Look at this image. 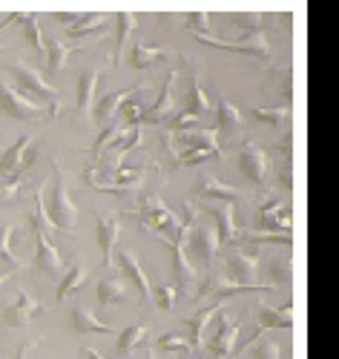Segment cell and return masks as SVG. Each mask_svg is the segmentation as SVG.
I'll list each match as a JSON object with an SVG mask.
<instances>
[{
  "mask_svg": "<svg viewBox=\"0 0 339 359\" xmlns=\"http://www.w3.org/2000/svg\"><path fill=\"white\" fill-rule=\"evenodd\" d=\"M0 69H6L18 81V86L23 89V95L29 93V95H32V101L38 98V101L49 104V118H58V112H60V93L41 75V69L29 67L26 61H20V57H18V61H15V57H6V61L0 64Z\"/></svg>",
  "mask_w": 339,
  "mask_h": 359,
  "instance_id": "cell-1",
  "label": "cell"
},
{
  "mask_svg": "<svg viewBox=\"0 0 339 359\" xmlns=\"http://www.w3.org/2000/svg\"><path fill=\"white\" fill-rule=\"evenodd\" d=\"M52 170H55V190L49 196V204H46V213H49V222L55 230H64V233H75L78 227V207L69 196V187H67V178H64V170L60 164L52 158Z\"/></svg>",
  "mask_w": 339,
  "mask_h": 359,
  "instance_id": "cell-2",
  "label": "cell"
},
{
  "mask_svg": "<svg viewBox=\"0 0 339 359\" xmlns=\"http://www.w3.org/2000/svg\"><path fill=\"white\" fill-rule=\"evenodd\" d=\"M0 112L9 118H18V121H26V124H38L44 118H49V109H44L38 101L23 95L20 89H15L4 78H0Z\"/></svg>",
  "mask_w": 339,
  "mask_h": 359,
  "instance_id": "cell-3",
  "label": "cell"
},
{
  "mask_svg": "<svg viewBox=\"0 0 339 359\" xmlns=\"http://www.w3.org/2000/svg\"><path fill=\"white\" fill-rule=\"evenodd\" d=\"M29 224H32V230H35V259H32V264H35V276H41V279H58L60 271H64L60 253L55 250V245H52V238H49L46 227H44L32 213H29Z\"/></svg>",
  "mask_w": 339,
  "mask_h": 359,
  "instance_id": "cell-4",
  "label": "cell"
},
{
  "mask_svg": "<svg viewBox=\"0 0 339 359\" xmlns=\"http://www.w3.org/2000/svg\"><path fill=\"white\" fill-rule=\"evenodd\" d=\"M187 248H184V253H187V259L201 267H210L215 253H219L222 242H219V233H215V224H193L187 242H184Z\"/></svg>",
  "mask_w": 339,
  "mask_h": 359,
  "instance_id": "cell-5",
  "label": "cell"
},
{
  "mask_svg": "<svg viewBox=\"0 0 339 359\" xmlns=\"http://www.w3.org/2000/svg\"><path fill=\"white\" fill-rule=\"evenodd\" d=\"M167 250L173 253V279H175V290L184 299H199L201 296V276L193 267V262L184 253V245L175 242H164Z\"/></svg>",
  "mask_w": 339,
  "mask_h": 359,
  "instance_id": "cell-6",
  "label": "cell"
},
{
  "mask_svg": "<svg viewBox=\"0 0 339 359\" xmlns=\"http://www.w3.org/2000/svg\"><path fill=\"white\" fill-rule=\"evenodd\" d=\"M38 158V144L35 135H20L9 149H4L0 156V178H12V175H23Z\"/></svg>",
  "mask_w": 339,
  "mask_h": 359,
  "instance_id": "cell-7",
  "label": "cell"
},
{
  "mask_svg": "<svg viewBox=\"0 0 339 359\" xmlns=\"http://www.w3.org/2000/svg\"><path fill=\"white\" fill-rule=\"evenodd\" d=\"M256 276H259V256L233 248L225 262V279H230L233 285H256Z\"/></svg>",
  "mask_w": 339,
  "mask_h": 359,
  "instance_id": "cell-8",
  "label": "cell"
},
{
  "mask_svg": "<svg viewBox=\"0 0 339 359\" xmlns=\"http://www.w3.org/2000/svg\"><path fill=\"white\" fill-rule=\"evenodd\" d=\"M115 262H118L121 271H124L127 282L135 287V293L141 296V302H144V305H156V302H152V287H149V279H147V273L141 271V262H138L135 250H130V248H121Z\"/></svg>",
  "mask_w": 339,
  "mask_h": 359,
  "instance_id": "cell-9",
  "label": "cell"
},
{
  "mask_svg": "<svg viewBox=\"0 0 339 359\" xmlns=\"http://www.w3.org/2000/svg\"><path fill=\"white\" fill-rule=\"evenodd\" d=\"M38 313H44V305L38 302V299H32L23 287H18V302L15 305H6L4 308V325L12 327V331H18V327H29V322H32Z\"/></svg>",
  "mask_w": 339,
  "mask_h": 359,
  "instance_id": "cell-10",
  "label": "cell"
},
{
  "mask_svg": "<svg viewBox=\"0 0 339 359\" xmlns=\"http://www.w3.org/2000/svg\"><path fill=\"white\" fill-rule=\"evenodd\" d=\"M239 172L248 178V184L253 187H265L267 184V156L259 147L244 144L239 149Z\"/></svg>",
  "mask_w": 339,
  "mask_h": 359,
  "instance_id": "cell-11",
  "label": "cell"
},
{
  "mask_svg": "<svg viewBox=\"0 0 339 359\" xmlns=\"http://www.w3.org/2000/svg\"><path fill=\"white\" fill-rule=\"evenodd\" d=\"M259 233H282V236H291L293 230V213L288 207H282L279 201H265L262 210H259V222H256Z\"/></svg>",
  "mask_w": 339,
  "mask_h": 359,
  "instance_id": "cell-12",
  "label": "cell"
},
{
  "mask_svg": "<svg viewBox=\"0 0 339 359\" xmlns=\"http://www.w3.org/2000/svg\"><path fill=\"white\" fill-rule=\"evenodd\" d=\"M236 334H239V325L227 316V313H215V331L210 334V339L204 342V348L213 353V356H230L233 353V342H236Z\"/></svg>",
  "mask_w": 339,
  "mask_h": 359,
  "instance_id": "cell-13",
  "label": "cell"
},
{
  "mask_svg": "<svg viewBox=\"0 0 339 359\" xmlns=\"http://www.w3.org/2000/svg\"><path fill=\"white\" fill-rule=\"evenodd\" d=\"M201 43H210V46H219V49H230V52H239V55H256V57H267V41H265V32H256V35H239L236 41H219L213 35H201L196 38Z\"/></svg>",
  "mask_w": 339,
  "mask_h": 359,
  "instance_id": "cell-14",
  "label": "cell"
},
{
  "mask_svg": "<svg viewBox=\"0 0 339 359\" xmlns=\"http://www.w3.org/2000/svg\"><path fill=\"white\" fill-rule=\"evenodd\" d=\"M178 144L184 149H201V153H210L213 158H222V149H219V130H201L193 127L187 133H178Z\"/></svg>",
  "mask_w": 339,
  "mask_h": 359,
  "instance_id": "cell-15",
  "label": "cell"
},
{
  "mask_svg": "<svg viewBox=\"0 0 339 359\" xmlns=\"http://www.w3.org/2000/svg\"><path fill=\"white\" fill-rule=\"evenodd\" d=\"M98 75H101V69H98V67L81 69V75H78V115H81V118H86V121L92 118V109H95Z\"/></svg>",
  "mask_w": 339,
  "mask_h": 359,
  "instance_id": "cell-16",
  "label": "cell"
},
{
  "mask_svg": "<svg viewBox=\"0 0 339 359\" xmlns=\"http://www.w3.org/2000/svg\"><path fill=\"white\" fill-rule=\"evenodd\" d=\"M130 296V282L121 276L118 271H107L98 282V302L104 308L109 305H118V302H124V299Z\"/></svg>",
  "mask_w": 339,
  "mask_h": 359,
  "instance_id": "cell-17",
  "label": "cell"
},
{
  "mask_svg": "<svg viewBox=\"0 0 339 359\" xmlns=\"http://www.w3.org/2000/svg\"><path fill=\"white\" fill-rule=\"evenodd\" d=\"M173 81H175V69H173V72H167L159 101H156V104H152V107L144 112V118H141L144 124H164L167 118L175 112V104H173Z\"/></svg>",
  "mask_w": 339,
  "mask_h": 359,
  "instance_id": "cell-18",
  "label": "cell"
},
{
  "mask_svg": "<svg viewBox=\"0 0 339 359\" xmlns=\"http://www.w3.org/2000/svg\"><path fill=\"white\" fill-rule=\"evenodd\" d=\"M118 236H121V219L118 216H98V248H101L107 271L115 264L112 262V253L118 248Z\"/></svg>",
  "mask_w": 339,
  "mask_h": 359,
  "instance_id": "cell-19",
  "label": "cell"
},
{
  "mask_svg": "<svg viewBox=\"0 0 339 359\" xmlns=\"http://www.w3.org/2000/svg\"><path fill=\"white\" fill-rule=\"evenodd\" d=\"M259 331H291L296 325V313H293V302L282 305V308H267V305H259Z\"/></svg>",
  "mask_w": 339,
  "mask_h": 359,
  "instance_id": "cell-20",
  "label": "cell"
},
{
  "mask_svg": "<svg viewBox=\"0 0 339 359\" xmlns=\"http://www.w3.org/2000/svg\"><path fill=\"white\" fill-rule=\"evenodd\" d=\"M267 279L273 287L291 290L296 285V271H293V256H279L267 264Z\"/></svg>",
  "mask_w": 339,
  "mask_h": 359,
  "instance_id": "cell-21",
  "label": "cell"
},
{
  "mask_svg": "<svg viewBox=\"0 0 339 359\" xmlns=\"http://www.w3.org/2000/svg\"><path fill=\"white\" fill-rule=\"evenodd\" d=\"M138 89H141V83H138V86H133V89H118V93H109V95H104L101 101H95V118H98L101 124H107L109 118L121 109V104L130 101V98H133V93H138Z\"/></svg>",
  "mask_w": 339,
  "mask_h": 359,
  "instance_id": "cell-22",
  "label": "cell"
},
{
  "mask_svg": "<svg viewBox=\"0 0 339 359\" xmlns=\"http://www.w3.org/2000/svg\"><path fill=\"white\" fill-rule=\"evenodd\" d=\"M213 224H215V233H219L222 245H236L239 230L233 222V204L230 201H225V207H219V210H213Z\"/></svg>",
  "mask_w": 339,
  "mask_h": 359,
  "instance_id": "cell-23",
  "label": "cell"
},
{
  "mask_svg": "<svg viewBox=\"0 0 339 359\" xmlns=\"http://www.w3.org/2000/svg\"><path fill=\"white\" fill-rule=\"evenodd\" d=\"M69 325H72L75 334H112V327L104 325V322H98L95 313L86 311V308H72Z\"/></svg>",
  "mask_w": 339,
  "mask_h": 359,
  "instance_id": "cell-24",
  "label": "cell"
},
{
  "mask_svg": "<svg viewBox=\"0 0 339 359\" xmlns=\"http://www.w3.org/2000/svg\"><path fill=\"white\" fill-rule=\"evenodd\" d=\"M230 23H233V29L239 35H256V32H262L267 23H273V18L267 20L262 12L248 9V12H230Z\"/></svg>",
  "mask_w": 339,
  "mask_h": 359,
  "instance_id": "cell-25",
  "label": "cell"
},
{
  "mask_svg": "<svg viewBox=\"0 0 339 359\" xmlns=\"http://www.w3.org/2000/svg\"><path fill=\"white\" fill-rule=\"evenodd\" d=\"M215 311H219V302H213L207 308H201L193 319H187V331H190V345L193 351H201L204 348V334H207V322L215 316Z\"/></svg>",
  "mask_w": 339,
  "mask_h": 359,
  "instance_id": "cell-26",
  "label": "cell"
},
{
  "mask_svg": "<svg viewBox=\"0 0 339 359\" xmlns=\"http://www.w3.org/2000/svg\"><path fill=\"white\" fill-rule=\"evenodd\" d=\"M239 353H241V359H279L282 348H279V342L270 339V337H256V339H251L248 345H244Z\"/></svg>",
  "mask_w": 339,
  "mask_h": 359,
  "instance_id": "cell-27",
  "label": "cell"
},
{
  "mask_svg": "<svg viewBox=\"0 0 339 359\" xmlns=\"http://www.w3.org/2000/svg\"><path fill=\"white\" fill-rule=\"evenodd\" d=\"M75 52V46L64 43V38H49L46 41V67L52 75H58L60 69H64L69 64V55Z\"/></svg>",
  "mask_w": 339,
  "mask_h": 359,
  "instance_id": "cell-28",
  "label": "cell"
},
{
  "mask_svg": "<svg viewBox=\"0 0 339 359\" xmlns=\"http://www.w3.org/2000/svg\"><path fill=\"white\" fill-rule=\"evenodd\" d=\"M115 23H118V41H115V67L121 64V57L127 55V43H130V35L135 32V15L133 12H118L115 15Z\"/></svg>",
  "mask_w": 339,
  "mask_h": 359,
  "instance_id": "cell-29",
  "label": "cell"
},
{
  "mask_svg": "<svg viewBox=\"0 0 339 359\" xmlns=\"http://www.w3.org/2000/svg\"><path fill=\"white\" fill-rule=\"evenodd\" d=\"M86 267L81 264V262H72V267H69V273L60 279V285H58V290H55V299L58 302H64L67 296H72V293H78L84 285H86Z\"/></svg>",
  "mask_w": 339,
  "mask_h": 359,
  "instance_id": "cell-30",
  "label": "cell"
},
{
  "mask_svg": "<svg viewBox=\"0 0 339 359\" xmlns=\"http://www.w3.org/2000/svg\"><path fill=\"white\" fill-rule=\"evenodd\" d=\"M215 115H219V133H225V138L239 135V130H241V112L227 98H222L219 104H215Z\"/></svg>",
  "mask_w": 339,
  "mask_h": 359,
  "instance_id": "cell-31",
  "label": "cell"
},
{
  "mask_svg": "<svg viewBox=\"0 0 339 359\" xmlns=\"http://www.w3.org/2000/svg\"><path fill=\"white\" fill-rule=\"evenodd\" d=\"M104 26H107V20H104L101 12H84V18H81L72 29H67L64 38L75 41V38H84V35H101V29H104Z\"/></svg>",
  "mask_w": 339,
  "mask_h": 359,
  "instance_id": "cell-32",
  "label": "cell"
},
{
  "mask_svg": "<svg viewBox=\"0 0 339 359\" xmlns=\"http://www.w3.org/2000/svg\"><path fill=\"white\" fill-rule=\"evenodd\" d=\"M251 115L256 118L262 127H267V130H282V127H288L293 112L285 109V107H256Z\"/></svg>",
  "mask_w": 339,
  "mask_h": 359,
  "instance_id": "cell-33",
  "label": "cell"
},
{
  "mask_svg": "<svg viewBox=\"0 0 339 359\" xmlns=\"http://www.w3.org/2000/svg\"><path fill=\"white\" fill-rule=\"evenodd\" d=\"M199 193L201 196H210V198H222V201H236L239 198V190L230 187V184H222L219 178H213V175H204L201 182H199Z\"/></svg>",
  "mask_w": 339,
  "mask_h": 359,
  "instance_id": "cell-34",
  "label": "cell"
},
{
  "mask_svg": "<svg viewBox=\"0 0 339 359\" xmlns=\"http://www.w3.org/2000/svg\"><path fill=\"white\" fill-rule=\"evenodd\" d=\"M184 104H187V107H184V112L193 115V118H201V115L213 112V104H210V98H207V93L201 89L199 81L190 83V93H187V101H184Z\"/></svg>",
  "mask_w": 339,
  "mask_h": 359,
  "instance_id": "cell-35",
  "label": "cell"
},
{
  "mask_svg": "<svg viewBox=\"0 0 339 359\" xmlns=\"http://www.w3.org/2000/svg\"><path fill=\"white\" fill-rule=\"evenodd\" d=\"M167 57V49H152V46H144V43H135L133 52H130V64L133 69H147L152 64H159Z\"/></svg>",
  "mask_w": 339,
  "mask_h": 359,
  "instance_id": "cell-36",
  "label": "cell"
},
{
  "mask_svg": "<svg viewBox=\"0 0 339 359\" xmlns=\"http://www.w3.org/2000/svg\"><path fill=\"white\" fill-rule=\"evenodd\" d=\"M144 337H147V327H144V325H127L124 331L118 334L115 351H118L121 356H130V353L135 351V345H141V342H144Z\"/></svg>",
  "mask_w": 339,
  "mask_h": 359,
  "instance_id": "cell-37",
  "label": "cell"
},
{
  "mask_svg": "<svg viewBox=\"0 0 339 359\" xmlns=\"http://www.w3.org/2000/svg\"><path fill=\"white\" fill-rule=\"evenodd\" d=\"M18 23L23 26L26 41L32 43L38 52H46V38H44V32H41V18H38V15H26V12H23Z\"/></svg>",
  "mask_w": 339,
  "mask_h": 359,
  "instance_id": "cell-38",
  "label": "cell"
},
{
  "mask_svg": "<svg viewBox=\"0 0 339 359\" xmlns=\"http://www.w3.org/2000/svg\"><path fill=\"white\" fill-rule=\"evenodd\" d=\"M12 236H15V227L9 222H0V259H4L12 271H18V267H23V262L12 253Z\"/></svg>",
  "mask_w": 339,
  "mask_h": 359,
  "instance_id": "cell-39",
  "label": "cell"
},
{
  "mask_svg": "<svg viewBox=\"0 0 339 359\" xmlns=\"http://www.w3.org/2000/svg\"><path fill=\"white\" fill-rule=\"evenodd\" d=\"M279 95L285 101V109H291L296 101V69L293 67L279 69Z\"/></svg>",
  "mask_w": 339,
  "mask_h": 359,
  "instance_id": "cell-40",
  "label": "cell"
},
{
  "mask_svg": "<svg viewBox=\"0 0 339 359\" xmlns=\"http://www.w3.org/2000/svg\"><path fill=\"white\" fill-rule=\"evenodd\" d=\"M156 348H159V351H167V353H184V356L193 353L190 339H184L181 334H164V337H159Z\"/></svg>",
  "mask_w": 339,
  "mask_h": 359,
  "instance_id": "cell-41",
  "label": "cell"
},
{
  "mask_svg": "<svg viewBox=\"0 0 339 359\" xmlns=\"http://www.w3.org/2000/svg\"><path fill=\"white\" fill-rule=\"evenodd\" d=\"M23 190V178L20 175H12V178H0V207L12 204Z\"/></svg>",
  "mask_w": 339,
  "mask_h": 359,
  "instance_id": "cell-42",
  "label": "cell"
},
{
  "mask_svg": "<svg viewBox=\"0 0 339 359\" xmlns=\"http://www.w3.org/2000/svg\"><path fill=\"white\" fill-rule=\"evenodd\" d=\"M187 29L196 35V38H201V35H210V15L204 12V9H196V12H190L187 15Z\"/></svg>",
  "mask_w": 339,
  "mask_h": 359,
  "instance_id": "cell-43",
  "label": "cell"
},
{
  "mask_svg": "<svg viewBox=\"0 0 339 359\" xmlns=\"http://www.w3.org/2000/svg\"><path fill=\"white\" fill-rule=\"evenodd\" d=\"M141 118H144V109H141V104L138 101H124V104H121V121H124V127H138L141 124Z\"/></svg>",
  "mask_w": 339,
  "mask_h": 359,
  "instance_id": "cell-44",
  "label": "cell"
},
{
  "mask_svg": "<svg viewBox=\"0 0 339 359\" xmlns=\"http://www.w3.org/2000/svg\"><path fill=\"white\" fill-rule=\"evenodd\" d=\"M152 302L159 305V311H173L178 302V290L175 287H156L152 290Z\"/></svg>",
  "mask_w": 339,
  "mask_h": 359,
  "instance_id": "cell-45",
  "label": "cell"
},
{
  "mask_svg": "<svg viewBox=\"0 0 339 359\" xmlns=\"http://www.w3.org/2000/svg\"><path fill=\"white\" fill-rule=\"evenodd\" d=\"M124 130H127V127H109V130H104L101 138L95 141V147H92V158H98V156L104 153V147L112 144V141H118L121 135H124Z\"/></svg>",
  "mask_w": 339,
  "mask_h": 359,
  "instance_id": "cell-46",
  "label": "cell"
},
{
  "mask_svg": "<svg viewBox=\"0 0 339 359\" xmlns=\"http://www.w3.org/2000/svg\"><path fill=\"white\" fill-rule=\"evenodd\" d=\"M167 130H175V133H187V130H193V124H196V118L193 115H187V112H173L170 118H167Z\"/></svg>",
  "mask_w": 339,
  "mask_h": 359,
  "instance_id": "cell-47",
  "label": "cell"
},
{
  "mask_svg": "<svg viewBox=\"0 0 339 359\" xmlns=\"http://www.w3.org/2000/svg\"><path fill=\"white\" fill-rule=\"evenodd\" d=\"M207 158H213L210 153H201V149H184V153L178 156V164L181 167H199V164H204Z\"/></svg>",
  "mask_w": 339,
  "mask_h": 359,
  "instance_id": "cell-48",
  "label": "cell"
},
{
  "mask_svg": "<svg viewBox=\"0 0 339 359\" xmlns=\"http://www.w3.org/2000/svg\"><path fill=\"white\" fill-rule=\"evenodd\" d=\"M52 18H55L58 23H64V32H67V29H72V26L84 18V12H75V9H58V12H52Z\"/></svg>",
  "mask_w": 339,
  "mask_h": 359,
  "instance_id": "cell-49",
  "label": "cell"
},
{
  "mask_svg": "<svg viewBox=\"0 0 339 359\" xmlns=\"http://www.w3.org/2000/svg\"><path fill=\"white\" fill-rule=\"evenodd\" d=\"M84 356H89V359H107L101 351H95V348H84Z\"/></svg>",
  "mask_w": 339,
  "mask_h": 359,
  "instance_id": "cell-50",
  "label": "cell"
},
{
  "mask_svg": "<svg viewBox=\"0 0 339 359\" xmlns=\"http://www.w3.org/2000/svg\"><path fill=\"white\" fill-rule=\"evenodd\" d=\"M32 345H35V342H23V345H20V351H18V359H26V356H29V351H32Z\"/></svg>",
  "mask_w": 339,
  "mask_h": 359,
  "instance_id": "cell-51",
  "label": "cell"
},
{
  "mask_svg": "<svg viewBox=\"0 0 339 359\" xmlns=\"http://www.w3.org/2000/svg\"><path fill=\"white\" fill-rule=\"evenodd\" d=\"M20 15H23V12H12L6 20H0V29H4V26H9V23H15V20H20Z\"/></svg>",
  "mask_w": 339,
  "mask_h": 359,
  "instance_id": "cell-52",
  "label": "cell"
},
{
  "mask_svg": "<svg viewBox=\"0 0 339 359\" xmlns=\"http://www.w3.org/2000/svg\"><path fill=\"white\" fill-rule=\"evenodd\" d=\"M6 282H9V273H6V276H0V285H6Z\"/></svg>",
  "mask_w": 339,
  "mask_h": 359,
  "instance_id": "cell-53",
  "label": "cell"
},
{
  "mask_svg": "<svg viewBox=\"0 0 339 359\" xmlns=\"http://www.w3.org/2000/svg\"><path fill=\"white\" fill-rule=\"evenodd\" d=\"M0 156H4V153H0Z\"/></svg>",
  "mask_w": 339,
  "mask_h": 359,
  "instance_id": "cell-54",
  "label": "cell"
}]
</instances>
